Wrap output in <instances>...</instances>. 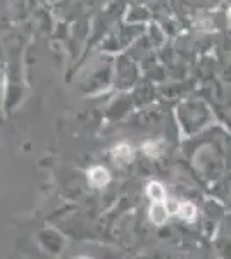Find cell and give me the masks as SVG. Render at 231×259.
I'll list each match as a JSON object with an SVG mask.
<instances>
[{
    "mask_svg": "<svg viewBox=\"0 0 231 259\" xmlns=\"http://www.w3.org/2000/svg\"><path fill=\"white\" fill-rule=\"evenodd\" d=\"M169 211H167L166 200H155V202L150 204L149 209V218L154 225H164L169 218Z\"/></svg>",
    "mask_w": 231,
    "mask_h": 259,
    "instance_id": "6da1fadb",
    "label": "cell"
},
{
    "mask_svg": "<svg viewBox=\"0 0 231 259\" xmlns=\"http://www.w3.org/2000/svg\"><path fill=\"white\" fill-rule=\"evenodd\" d=\"M88 180H90V183L97 187V189H104L111 182V175L102 166H94V168L88 171Z\"/></svg>",
    "mask_w": 231,
    "mask_h": 259,
    "instance_id": "7a4b0ae2",
    "label": "cell"
},
{
    "mask_svg": "<svg viewBox=\"0 0 231 259\" xmlns=\"http://www.w3.org/2000/svg\"><path fill=\"white\" fill-rule=\"evenodd\" d=\"M112 159L119 164H128L133 159V147L128 144H119L112 149Z\"/></svg>",
    "mask_w": 231,
    "mask_h": 259,
    "instance_id": "3957f363",
    "label": "cell"
},
{
    "mask_svg": "<svg viewBox=\"0 0 231 259\" xmlns=\"http://www.w3.org/2000/svg\"><path fill=\"white\" fill-rule=\"evenodd\" d=\"M147 195L152 199V202H155V200H166V189H164L162 183L150 182L147 185Z\"/></svg>",
    "mask_w": 231,
    "mask_h": 259,
    "instance_id": "277c9868",
    "label": "cell"
},
{
    "mask_svg": "<svg viewBox=\"0 0 231 259\" xmlns=\"http://www.w3.org/2000/svg\"><path fill=\"white\" fill-rule=\"evenodd\" d=\"M178 216L184 221H193L197 218V207L192 202H179Z\"/></svg>",
    "mask_w": 231,
    "mask_h": 259,
    "instance_id": "5b68a950",
    "label": "cell"
},
{
    "mask_svg": "<svg viewBox=\"0 0 231 259\" xmlns=\"http://www.w3.org/2000/svg\"><path fill=\"white\" fill-rule=\"evenodd\" d=\"M144 150L145 154H149L152 157H157L161 154V147H159L157 142H147V144H144Z\"/></svg>",
    "mask_w": 231,
    "mask_h": 259,
    "instance_id": "8992f818",
    "label": "cell"
},
{
    "mask_svg": "<svg viewBox=\"0 0 231 259\" xmlns=\"http://www.w3.org/2000/svg\"><path fill=\"white\" fill-rule=\"evenodd\" d=\"M166 206H167V211H169V214H178V209H179V202H178V200H167L166 199Z\"/></svg>",
    "mask_w": 231,
    "mask_h": 259,
    "instance_id": "52a82bcc",
    "label": "cell"
},
{
    "mask_svg": "<svg viewBox=\"0 0 231 259\" xmlns=\"http://www.w3.org/2000/svg\"><path fill=\"white\" fill-rule=\"evenodd\" d=\"M228 19H229V24H231V9H229V12H228Z\"/></svg>",
    "mask_w": 231,
    "mask_h": 259,
    "instance_id": "ba28073f",
    "label": "cell"
},
{
    "mask_svg": "<svg viewBox=\"0 0 231 259\" xmlns=\"http://www.w3.org/2000/svg\"><path fill=\"white\" fill-rule=\"evenodd\" d=\"M76 259H90V257H85V256H81V257H76Z\"/></svg>",
    "mask_w": 231,
    "mask_h": 259,
    "instance_id": "9c48e42d",
    "label": "cell"
}]
</instances>
